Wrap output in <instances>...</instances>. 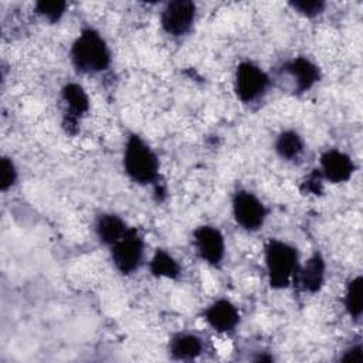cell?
Instances as JSON below:
<instances>
[{"label":"cell","instance_id":"obj_5","mask_svg":"<svg viewBox=\"0 0 363 363\" xmlns=\"http://www.w3.org/2000/svg\"><path fill=\"white\" fill-rule=\"evenodd\" d=\"M146 244L143 235L136 227L128 230V233L109 247V255L113 268L125 277L133 275L140 269L145 261Z\"/></svg>","mask_w":363,"mask_h":363},{"label":"cell","instance_id":"obj_2","mask_svg":"<svg viewBox=\"0 0 363 363\" xmlns=\"http://www.w3.org/2000/svg\"><path fill=\"white\" fill-rule=\"evenodd\" d=\"M122 167L128 179L139 186H152L159 179V157L138 133H130L125 140Z\"/></svg>","mask_w":363,"mask_h":363},{"label":"cell","instance_id":"obj_9","mask_svg":"<svg viewBox=\"0 0 363 363\" xmlns=\"http://www.w3.org/2000/svg\"><path fill=\"white\" fill-rule=\"evenodd\" d=\"M193 247L199 258L213 268H220L225 258V237L211 224H201L193 230Z\"/></svg>","mask_w":363,"mask_h":363},{"label":"cell","instance_id":"obj_12","mask_svg":"<svg viewBox=\"0 0 363 363\" xmlns=\"http://www.w3.org/2000/svg\"><path fill=\"white\" fill-rule=\"evenodd\" d=\"M326 281V261L322 252L315 251L303 264H299L294 282L301 286L303 292L318 294Z\"/></svg>","mask_w":363,"mask_h":363},{"label":"cell","instance_id":"obj_3","mask_svg":"<svg viewBox=\"0 0 363 363\" xmlns=\"http://www.w3.org/2000/svg\"><path fill=\"white\" fill-rule=\"evenodd\" d=\"M299 252L295 245L281 238H269L264 245V267L272 289H286L299 268Z\"/></svg>","mask_w":363,"mask_h":363},{"label":"cell","instance_id":"obj_13","mask_svg":"<svg viewBox=\"0 0 363 363\" xmlns=\"http://www.w3.org/2000/svg\"><path fill=\"white\" fill-rule=\"evenodd\" d=\"M204 352L203 339L193 332H176L167 342V353L173 360L191 362Z\"/></svg>","mask_w":363,"mask_h":363},{"label":"cell","instance_id":"obj_4","mask_svg":"<svg viewBox=\"0 0 363 363\" xmlns=\"http://www.w3.org/2000/svg\"><path fill=\"white\" fill-rule=\"evenodd\" d=\"M271 84V75L251 60L240 61L234 69L233 91L235 98L244 105L261 101L267 95Z\"/></svg>","mask_w":363,"mask_h":363},{"label":"cell","instance_id":"obj_20","mask_svg":"<svg viewBox=\"0 0 363 363\" xmlns=\"http://www.w3.org/2000/svg\"><path fill=\"white\" fill-rule=\"evenodd\" d=\"M288 6L299 16L305 18H315L323 14L326 3L323 0H292Z\"/></svg>","mask_w":363,"mask_h":363},{"label":"cell","instance_id":"obj_15","mask_svg":"<svg viewBox=\"0 0 363 363\" xmlns=\"http://www.w3.org/2000/svg\"><path fill=\"white\" fill-rule=\"evenodd\" d=\"M61 101L64 102L68 121L77 122L89 112L91 101L85 88L78 82H67L61 88Z\"/></svg>","mask_w":363,"mask_h":363},{"label":"cell","instance_id":"obj_8","mask_svg":"<svg viewBox=\"0 0 363 363\" xmlns=\"http://www.w3.org/2000/svg\"><path fill=\"white\" fill-rule=\"evenodd\" d=\"M197 6L191 0H172L160 10L159 23L162 30L173 37L182 38L187 35L196 23Z\"/></svg>","mask_w":363,"mask_h":363},{"label":"cell","instance_id":"obj_21","mask_svg":"<svg viewBox=\"0 0 363 363\" xmlns=\"http://www.w3.org/2000/svg\"><path fill=\"white\" fill-rule=\"evenodd\" d=\"M18 180V170L10 156H1L0 160V190L9 191Z\"/></svg>","mask_w":363,"mask_h":363},{"label":"cell","instance_id":"obj_7","mask_svg":"<svg viewBox=\"0 0 363 363\" xmlns=\"http://www.w3.org/2000/svg\"><path fill=\"white\" fill-rule=\"evenodd\" d=\"M231 214L240 228L247 233H257L268 218V208L254 191L238 189L231 197Z\"/></svg>","mask_w":363,"mask_h":363},{"label":"cell","instance_id":"obj_14","mask_svg":"<svg viewBox=\"0 0 363 363\" xmlns=\"http://www.w3.org/2000/svg\"><path fill=\"white\" fill-rule=\"evenodd\" d=\"M130 228V225L118 216L116 213L105 211L96 216L94 223V233L98 241L105 247H112L116 241H119Z\"/></svg>","mask_w":363,"mask_h":363},{"label":"cell","instance_id":"obj_22","mask_svg":"<svg viewBox=\"0 0 363 363\" xmlns=\"http://www.w3.org/2000/svg\"><path fill=\"white\" fill-rule=\"evenodd\" d=\"M342 362L346 363H360L363 360V346L362 343H354L343 350V354L340 356Z\"/></svg>","mask_w":363,"mask_h":363},{"label":"cell","instance_id":"obj_10","mask_svg":"<svg viewBox=\"0 0 363 363\" xmlns=\"http://www.w3.org/2000/svg\"><path fill=\"white\" fill-rule=\"evenodd\" d=\"M322 179L330 184H342L352 179L356 172L354 160L349 153L337 147L322 152L318 167Z\"/></svg>","mask_w":363,"mask_h":363},{"label":"cell","instance_id":"obj_1","mask_svg":"<svg viewBox=\"0 0 363 363\" xmlns=\"http://www.w3.org/2000/svg\"><path fill=\"white\" fill-rule=\"evenodd\" d=\"M69 61L82 75L105 72L112 64V51L105 37L94 27L79 30L69 47Z\"/></svg>","mask_w":363,"mask_h":363},{"label":"cell","instance_id":"obj_11","mask_svg":"<svg viewBox=\"0 0 363 363\" xmlns=\"http://www.w3.org/2000/svg\"><path fill=\"white\" fill-rule=\"evenodd\" d=\"M203 319L214 332L228 335L238 328L241 316L234 302L227 298H217L204 308Z\"/></svg>","mask_w":363,"mask_h":363},{"label":"cell","instance_id":"obj_19","mask_svg":"<svg viewBox=\"0 0 363 363\" xmlns=\"http://www.w3.org/2000/svg\"><path fill=\"white\" fill-rule=\"evenodd\" d=\"M67 1H45V0H41V1H37L34 4V11L37 16H40L44 21L47 23H58L64 14L67 13Z\"/></svg>","mask_w":363,"mask_h":363},{"label":"cell","instance_id":"obj_6","mask_svg":"<svg viewBox=\"0 0 363 363\" xmlns=\"http://www.w3.org/2000/svg\"><path fill=\"white\" fill-rule=\"evenodd\" d=\"M279 79L294 95H302L313 89L322 79L319 65L306 55H296L285 60L278 69Z\"/></svg>","mask_w":363,"mask_h":363},{"label":"cell","instance_id":"obj_18","mask_svg":"<svg viewBox=\"0 0 363 363\" xmlns=\"http://www.w3.org/2000/svg\"><path fill=\"white\" fill-rule=\"evenodd\" d=\"M343 308L353 320H360L363 313V278L356 275L350 278L343 292Z\"/></svg>","mask_w":363,"mask_h":363},{"label":"cell","instance_id":"obj_16","mask_svg":"<svg viewBox=\"0 0 363 363\" xmlns=\"http://www.w3.org/2000/svg\"><path fill=\"white\" fill-rule=\"evenodd\" d=\"M274 150L281 160L295 162L305 150V140L298 130L284 129L275 136Z\"/></svg>","mask_w":363,"mask_h":363},{"label":"cell","instance_id":"obj_17","mask_svg":"<svg viewBox=\"0 0 363 363\" xmlns=\"http://www.w3.org/2000/svg\"><path fill=\"white\" fill-rule=\"evenodd\" d=\"M149 271L155 278L176 281L182 274V267L169 251L157 248L149 259Z\"/></svg>","mask_w":363,"mask_h":363},{"label":"cell","instance_id":"obj_23","mask_svg":"<svg viewBox=\"0 0 363 363\" xmlns=\"http://www.w3.org/2000/svg\"><path fill=\"white\" fill-rule=\"evenodd\" d=\"M323 179H322V176H320V173H319V170L316 169L315 172H312L308 177H306V180H305V190L308 191V193H311V194H319L320 191H322V184H323Z\"/></svg>","mask_w":363,"mask_h":363}]
</instances>
